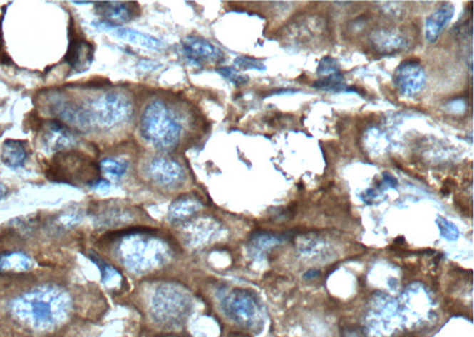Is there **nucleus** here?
<instances>
[{
    "label": "nucleus",
    "instance_id": "obj_32",
    "mask_svg": "<svg viewBox=\"0 0 474 337\" xmlns=\"http://www.w3.org/2000/svg\"><path fill=\"white\" fill-rule=\"evenodd\" d=\"M7 194V188L4 183H0V200L1 199H4V198L6 197Z\"/></svg>",
    "mask_w": 474,
    "mask_h": 337
},
{
    "label": "nucleus",
    "instance_id": "obj_30",
    "mask_svg": "<svg viewBox=\"0 0 474 337\" xmlns=\"http://www.w3.org/2000/svg\"><path fill=\"white\" fill-rule=\"evenodd\" d=\"M450 110H453L454 112H464L465 108H466V105H465L463 100H454L452 102L448 105Z\"/></svg>",
    "mask_w": 474,
    "mask_h": 337
},
{
    "label": "nucleus",
    "instance_id": "obj_16",
    "mask_svg": "<svg viewBox=\"0 0 474 337\" xmlns=\"http://www.w3.org/2000/svg\"><path fill=\"white\" fill-rule=\"evenodd\" d=\"M202 208L203 204L196 196L183 194L170 206L169 220L173 224H182L192 218Z\"/></svg>",
    "mask_w": 474,
    "mask_h": 337
},
{
    "label": "nucleus",
    "instance_id": "obj_20",
    "mask_svg": "<svg viewBox=\"0 0 474 337\" xmlns=\"http://www.w3.org/2000/svg\"><path fill=\"white\" fill-rule=\"evenodd\" d=\"M218 231L216 223L200 222L187 228V242L193 246L204 245L216 238Z\"/></svg>",
    "mask_w": 474,
    "mask_h": 337
},
{
    "label": "nucleus",
    "instance_id": "obj_2",
    "mask_svg": "<svg viewBox=\"0 0 474 337\" xmlns=\"http://www.w3.org/2000/svg\"><path fill=\"white\" fill-rule=\"evenodd\" d=\"M116 260L134 274H146L165 267L175 255L171 242L148 230L121 232L114 240Z\"/></svg>",
    "mask_w": 474,
    "mask_h": 337
},
{
    "label": "nucleus",
    "instance_id": "obj_10",
    "mask_svg": "<svg viewBox=\"0 0 474 337\" xmlns=\"http://www.w3.org/2000/svg\"><path fill=\"white\" fill-rule=\"evenodd\" d=\"M43 147L50 153L69 151L78 142V137L71 127L60 119H49L44 123L42 134Z\"/></svg>",
    "mask_w": 474,
    "mask_h": 337
},
{
    "label": "nucleus",
    "instance_id": "obj_1",
    "mask_svg": "<svg viewBox=\"0 0 474 337\" xmlns=\"http://www.w3.org/2000/svg\"><path fill=\"white\" fill-rule=\"evenodd\" d=\"M9 309L12 316L26 327L34 331H50L69 317L71 299L63 289L41 287L12 299Z\"/></svg>",
    "mask_w": 474,
    "mask_h": 337
},
{
    "label": "nucleus",
    "instance_id": "obj_7",
    "mask_svg": "<svg viewBox=\"0 0 474 337\" xmlns=\"http://www.w3.org/2000/svg\"><path fill=\"white\" fill-rule=\"evenodd\" d=\"M218 303L225 317L246 329H255L262 322V306L257 296L247 289H223Z\"/></svg>",
    "mask_w": 474,
    "mask_h": 337
},
{
    "label": "nucleus",
    "instance_id": "obj_15",
    "mask_svg": "<svg viewBox=\"0 0 474 337\" xmlns=\"http://www.w3.org/2000/svg\"><path fill=\"white\" fill-rule=\"evenodd\" d=\"M455 14V6L453 4L443 3L438 10L434 11L426 19L425 36L428 42L434 43L438 41L440 35L443 33L447 24L452 21Z\"/></svg>",
    "mask_w": 474,
    "mask_h": 337
},
{
    "label": "nucleus",
    "instance_id": "obj_18",
    "mask_svg": "<svg viewBox=\"0 0 474 337\" xmlns=\"http://www.w3.org/2000/svg\"><path fill=\"white\" fill-rule=\"evenodd\" d=\"M1 161L11 168H18L24 165L28 158L25 146L19 140H6L1 148Z\"/></svg>",
    "mask_w": 474,
    "mask_h": 337
},
{
    "label": "nucleus",
    "instance_id": "obj_14",
    "mask_svg": "<svg viewBox=\"0 0 474 337\" xmlns=\"http://www.w3.org/2000/svg\"><path fill=\"white\" fill-rule=\"evenodd\" d=\"M373 48L382 53H395L409 46V39L396 28H381L370 36Z\"/></svg>",
    "mask_w": 474,
    "mask_h": 337
},
{
    "label": "nucleus",
    "instance_id": "obj_19",
    "mask_svg": "<svg viewBox=\"0 0 474 337\" xmlns=\"http://www.w3.org/2000/svg\"><path fill=\"white\" fill-rule=\"evenodd\" d=\"M31 258L21 251L1 253L0 255V274L5 272H23L31 269Z\"/></svg>",
    "mask_w": 474,
    "mask_h": 337
},
{
    "label": "nucleus",
    "instance_id": "obj_27",
    "mask_svg": "<svg viewBox=\"0 0 474 337\" xmlns=\"http://www.w3.org/2000/svg\"><path fill=\"white\" fill-rule=\"evenodd\" d=\"M339 73H341V70H339L337 60H334L332 57L325 56L323 60H320L319 67H318V75L320 77H330V76L339 74Z\"/></svg>",
    "mask_w": 474,
    "mask_h": 337
},
{
    "label": "nucleus",
    "instance_id": "obj_4",
    "mask_svg": "<svg viewBox=\"0 0 474 337\" xmlns=\"http://www.w3.org/2000/svg\"><path fill=\"white\" fill-rule=\"evenodd\" d=\"M151 290L148 313L152 320L165 327H177L187 320L192 297L185 287L176 282H159Z\"/></svg>",
    "mask_w": 474,
    "mask_h": 337
},
{
    "label": "nucleus",
    "instance_id": "obj_23",
    "mask_svg": "<svg viewBox=\"0 0 474 337\" xmlns=\"http://www.w3.org/2000/svg\"><path fill=\"white\" fill-rule=\"evenodd\" d=\"M284 240V237L282 235L268 233V232H257L249 240L250 252L254 253L255 256L257 255L259 256L264 251L267 252L269 250L282 245Z\"/></svg>",
    "mask_w": 474,
    "mask_h": 337
},
{
    "label": "nucleus",
    "instance_id": "obj_29",
    "mask_svg": "<svg viewBox=\"0 0 474 337\" xmlns=\"http://www.w3.org/2000/svg\"><path fill=\"white\" fill-rule=\"evenodd\" d=\"M217 73L227 78L229 81L232 82L236 85H243L248 83V77L244 75L239 74V71L235 70L230 67L218 68Z\"/></svg>",
    "mask_w": 474,
    "mask_h": 337
},
{
    "label": "nucleus",
    "instance_id": "obj_12",
    "mask_svg": "<svg viewBox=\"0 0 474 337\" xmlns=\"http://www.w3.org/2000/svg\"><path fill=\"white\" fill-rule=\"evenodd\" d=\"M95 14L109 25L118 26L130 21L135 16L137 4L130 1H100L96 3Z\"/></svg>",
    "mask_w": 474,
    "mask_h": 337
},
{
    "label": "nucleus",
    "instance_id": "obj_22",
    "mask_svg": "<svg viewBox=\"0 0 474 337\" xmlns=\"http://www.w3.org/2000/svg\"><path fill=\"white\" fill-rule=\"evenodd\" d=\"M133 215L123 208H105V210L95 213V224L98 226H118L123 223L130 222Z\"/></svg>",
    "mask_w": 474,
    "mask_h": 337
},
{
    "label": "nucleus",
    "instance_id": "obj_5",
    "mask_svg": "<svg viewBox=\"0 0 474 337\" xmlns=\"http://www.w3.org/2000/svg\"><path fill=\"white\" fill-rule=\"evenodd\" d=\"M83 102L92 128L114 129L130 121L134 115L133 100L119 89L107 90Z\"/></svg>",
    "mask_w": 474,
    "mask_h": 337
},
{
    "label": "nucleus",
    "instance_id": "obj_31",
    "mask_svg": "<svg viewBox=\"0 0 474 337\" xmlns=\"http://www.w3.org/2000/svg\"><path fill=\"white\" fill-rule=\"evenodd\" d=\"M383 181L386 185H389L390 187H393V188L397 186V180L393 176H390L389 173H384L383 174Z\"/></svg>",
    "mask_w": 474,
    "mask_h": 337
},
{
    "label": "nucleus",
    "instance_id": "obj_21",
    "mask_svg": "<svg viewBox=\"0 0 474 337\" xmlns=\"http://www.w3.org/2000/svg\"><path fill=\"white\" fill-rule=\"evenodd\" d=\"M116 36L123 41L133 43L135 46H144V48L155 50V51H160L165 46L164 43L160 42L159 39L146 35V33H143V32L137 31V30H133V28H120L116 31Z\"/></svg>",
    "mask_w": 474,
    "mask_h": 337
},
{
    "label": "nucleus",
    "instance_id": "obj_26",
    "mask_svg": "<svg viewBox=\"0 0 474 337\" xmlns=\"http://www.w3.org/2000/svg\"><path fill=\"white\" fill-rule=\"evenodd\" d=\"M436 225L439 228L440 233L443 235V238L450 240V242H455L459 238V230L453 223L450 220L443 218V217H438L436 219Z\"/></svg>",
    "mask_w": 474,
    "mask_h": 337
},
{
    "label": "nucleus",
    "instance_id": "obj_28",
    "mask_svg": "<svg viewBox=\"0 0 474 337\" xmlns=\"http://www.w3.org/2000/svg\"><path fill=\"white\" fill-rule=\"evenodd\" d=\"M235 65L242 70H266V65L264 63H261L260 60L252 58V57H237L235 60Z\"/></svg>",
    "mask_w": 474,
    "mask_h": 337
},
{
    "label": "nucleus",
    "instance_id": "obj_8",
    "mask_svg": "<svg viewBox=\"0 0 474 337\" xmlns=\"http://www.w3.org/2000/svg\"><path fill=\"white\" fill-rule=\"evenodd\" d=\"M143 174L150 183L165 190H177L187 181V171L176 159L157 155L143 165Z\"/></svg>",
    "mask_w": 474,
    "mask_h": 337
},
{
    "label": "nucleus",
    "instance_id": "obj_11",
    "mask_svg": "<svg viewBox=\"0 0 474 337\" xmlns=\"http://www.w3.org/2000/svg\"><path fill=\"white\" fill-rule=\"evenodd\" d=\"M182 46L187 60L200 67L203 64L221 63L225 60L223 51L200 36H187Z\"/></svg>",
    "mask_w": 474,
    "mask_h": 337
},
{
    "label": "nucleus",
    "instance_id": "obj_17",
    "mask_svg": "<svg viewBox=\"0 0 474 337\" xmlns=\"http://www.w3.org/2000/svg\"><path fill=\"white\" fill-rule=\"evenodd\" d=\"M298 251L309 260H325L332 257V246L318 235H305L298 242Z\"/></svg>",
    "mask_w": 474,
    "mask_h": 337
},
{
    "label": "nucleus",
    "instance_id": "obj_13",
    "mask_svg": "<svg viewBox=\"0 0 474 337\" xmlns=\"http://www.w3.org/2000/svg\"><path fill=\"white\" fill-rule=\"evenodd\" d=\"M64 62L71 65L75 73H85L88 70L93 62V46L83 38L73 37L64 57Z\"/></svg>",
    "mask_w": 474,
    "mask_h": 337
},
{
    "label": "nucleus",
    "instance_id": "obj_9",
    "mask_svg": "<svg viewBox=\"0 0 474 337\" xmlns=\"http://www.w3.org/2000/svg\"><path fill=\"white\" fill-rule=\"evenodd\" d=\"M393 82L402 95L414 97L426 88L427 76L425 69L418 62L406 60L397 67Z\"/></svg>",
    "mask_w": 474,
    "mask_h": 337
},
{
    "label": "nucleus",
    "instance_id": "obj_33",
    "mask_svg": "<svg viewBox=\"0 0 474 337\" xmlns=\"http://www.w3.org/2000/svg\"><path fill=\"white\" fill-rule=\"evenodd\" d=\"M75 4H80V5H86V4H92V1H74Z\"/></svg>",
    "mask_w": 474,
    "mask_h": 337
},
{
    "label": "nucleus",
    "instance_id": "obj_24",
    "mask_svg": "<svg viewBox=\"0 0 474 337\" xmlns=\"http://www.w3.org/2000/svg\"><path fill=\"white\" fill-rule=\"evenodd\" d=\"M128 166V161L125 159L105 158L102 159L98 168L110 179L119 180L126 174Z\"/></svg>",
    "mask_w": 474,
    "mask_h": 337
},
{
    "label": "nucleus",
    "instance_id": "obj_3",
    "mask_svg": "<svg viewBox=\"0 0 474 337\" xmlns=\"http://www.w3.org/2000/svg\"><path fill=\"white\" fill-rule=\"evenodd\" d=\"M187 116L176 103L155 99L145 107L140 117V134L160 153L176 151L185 137Z\"/></svg>",
    "mask_w": 474,
    "mask_h": 337
},
{
    "label": "nucleus",
    "instance_id": "obj_25",
    "mask_svg": "<svg viewBox=\"0 0 474 337\" xmlns=\"http://www.w3.org/2000/svg\"><path fill=\"white\" fill-rule=\"evenodd\" d=\"M91 258L98 269L101 271L102 282L105 284L113 285L120 284V279H121V274L119 271L116 270L115 267H113L110 264L105 263V260H102L98 255L94 252L91 253Z\"/></svg>",
    "mask_w": 474,
    "mask_h": 337
},
{
    "label": "nucleus",
    "instance_id": "obj_6",
    "mask_svg": "<svg viewBox=\"0 0 474 337\" xmlns=\"http://www.w3.org/2000/svg\"><path fill=\"white\" fill-rule=\"evenodd\" d=\"M46 176L58 183L92 186L100 179V168L91 156L71 149L61 151L53 156Z\"/></svg>",
    "mask_w": 474,
    "mask_h": 337
}]
</instances>
